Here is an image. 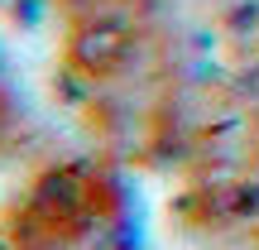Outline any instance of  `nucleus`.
Segmentation results:
<instances>
[{
  "label": "nucleus",
  "mask_w": 259,
  "mask_h": 250,
  "mask_svg": "<svg viewBox=\"0 0 259 250\" xmlns=\"http://www.w3.org/2000/svg\"><path fill=\"white\" fill-rule=\"evenodd\" d=\"M5 250H125V207L106 178L67 168L29 188Z\"/></svg>",
  "instance_id": "f257e3e1"
}]
</instances>
